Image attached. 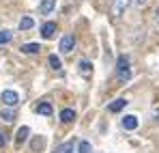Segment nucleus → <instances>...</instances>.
<instances>
[{
    "label": "nucleus",
    "instance_id": "obj_1",
    "mask_svg": "<svg viewBox=\"0 0 159 153\" xmlns=\"http://www.w3.org/2000/svg\"><path fill=\"white\" fill-rule=\"evenodd\" d=\"M116 78H118V80H123V82L131 78L129 58H127V56H118V60H116Z\"/></svg>",
    "mask_w": 159,
    "mask_h": 153
},
{
    "label": "nucleus",
    "instance_id": "obj_2",
    "mask_svg": "<svg viewBox=\"0 0 159 153\" xmlns=\"http://www.w3.org/2000/svg\"><path fill=\"white\" fill-rule=\"evenodd\" d=\"M73 45H75V39H73V35H65V37L60 39V45H58V50L62 52V54H69V52L73 50Z\"/></svg>",
    "mask_w": 159,
    "mask_h": 153
},
{
    "label": "nucleus",
    "instance_id": "obj_3",
    "mask_svg": "<svg viewBox=\"0 0 159 153\" xmlns=\"http://www.w3.org/2000/svg\"><path fill=\"white\" fill-rule=\"evenodd\" d=\"M2 102H4L7 108H13V106L20 103V95H17L15 91H4V93H2Z\"/></svg>",
    "mask_w": 159,
    "mask_h": 153
},
{
    "label": "nucleus",
    "instance_id": "obj_4",
    "mask_svg": "<svg viewBox=\"0 0 159 153\" xmlns=\"http://www.w3.org/2000/svg\"><path fill=\"white\" fill-rule=\"evenodd\" d=\"M129 2H131V0H114V7H112V15H114V17H120V15L125 13V9L129 7Z\"/></svg>",
    "mask_w": 159,
    "mask_h": 153
},
{
    "label": "nucleus",
    "instance_id": "obj_5",
    "mask_svg": "<svg viewBox=\"0 0 159 153\" xmlns=\"http://www.w3.org/2000/svg\"><path fill=\"white\" fill-rule=\"evenodd\" d=\"M54 9H56V0H41V4H39V13L41 15H50Z\"/></svg>",
    "mask_w": 159,
    "mask_h": 153
},
{
    "label": "nucleus",
    "instance_id": "obj_6",
    "mask_svg": "<svg viewBox=\"0 0 159 153\" xmlns=\"http://www.w3.org/2000/svg\"><path fill=\"white\" fill-rule=\"evenodd\" d=\"M0 121L13 123V121H15V110H13V108H2V110H0Z\"/></svg>",
    "mask_w": 159,
    "mask_h": 153
},
{
    "label": "nucleus",
    "instance_id": "obj_7",
    "mask_svg": "<svg viewBox=\"0 0 159 153\" xmlns=\"http://www.w3.org/2000/svg\"><path fill=\"white\" fill-rule=\"evenodd\" d=\"M54 32H56V24H54V22H45V24L41 26V35H43L45 39H52Z\"/></svg>",
    "mask_w": 159,
    "mask_h": 153
},
{
    "label": "nucleus",
    "instance_id": "obj_8",
    "mask_svg": "<svg viewBox=\"0 0 159 153\" xmlns=\"http://www.w3.org/2000/svg\"><path fill=\"white\" fill-rule=\"evenodd\" d=\"M127 99H123V97H118V99H114V102L110 103V106H107V110H110V112H120V110H123V108H125V106H127Z\"/></svg>",
    "mask_w": 159,
    "mask_h": 153
},
{
    "label": "nucleus",
    "instance_id": "obj_9",
    "mask_svg": "<svg viewBox=\"0 0 159 153\" xmlns=\"http://www.w3.org/2000/svg\"><path fill=\"white\" fill-rule=\"evenodd\" d=\"M73 147H75V142L73 140H69V142H62V145H58L54 153H73Z\"/></svg>",
    "mask_w": 159,
    "mask_h": 153
},
{
    "label": "nucleus",
    "instance_id": "obj_10",
    "mask_svg": "<svg viewBox=\"0 0 159 153\" xmlns=\"http://www.w3.org/2000/svg\"><path fill=\"white\" fill-rule=\"evenodd\" d=\"M28 134H30V127H26V125H24V127H20V129H17V136H15V142H17V145L26 142V140H28Z\"/></svg>",
    "mask_w": 159,
    "mask_h": 153
},
{
    "label": "nucleus",
    "instance_id": "obj_11",
    "mask_svg": "<svg viewBox=\"0 0 159 153\" xmlns=\"http://www.w3.org/2000/svg\"><path fill=\"white\" fill-rule=\"evenodd\" d=\"M123 127H125V129H135V127H138V117L127 114V117L123 119Z\"/></svg>",
    "mask_w": 159,
    "mask_h": 153
},
{
    "label": "nucleus",
    "instance_id": "obj_12",
    "mask_svg": "<svg viewBox=\"0 0 159 153\" xmlns=\"http://www.w3.org/2000/svg\"><path fill=\"white\" fill-rule=\"evenodd\" d=\"M75 119V112L71 110V108H65V110H60V121L62 123H71Z\"/></svg>",
    "mask_w": 159,
    "mask_h": 153
},
{
    "label": "nucleus",
    "instance_id": "obj_13",
    "mask_svg": "<svg viewBox=\"0 0 159 153\" xmlns=\"http://www.w3.org/2000/svg\"><path fill=\"white\" fill-rule=\"evenodd\" d=\"M22 52L24 54H37V52H41V45L39 43H24L22 45Z\"/></svg>",
    "mask_w": 159,
    "mask_h": 153
},
{
    "label": "nucleus",
    "instance_id": "obj_14",
    "mask_svg": "<svg viewBox=\"0 0 159 153\" xmlns=\"http://www.w3.org/2000/svg\"><path fill=\"white\" fill-rule=\"evenodd\" d=\"M80 74L82 76H90L93 74V65L88 60H80Z\"/></svg>",
    "mask_w": 159,
    "mask_h": 153
},
{
    "label": "nucleus",
    "instance_id": "obj_15",
    "mask_svg": "<svg viewBox=\"0 0 159 153\" xmlns=\"http://www.w3.org/2000/svg\"><path fill=\"white\" fill-rule=\"evenodd\" d=\"M37 112H39V114L50 117V114H52V106H50L48 102H43V103H39V106H37Z\"/></svg>",
    "mask_w": 159,
    "mask_h": 153
},
{
    "label": "nucleus",
    "instance_id": "obj_16",
    "mask_svg": "<svg viewBox=\"0 0 159 153\" xmlns=\"http://www.w3.org/2000/svg\"><path fill=\"white\" fill-rule=\"evenodd\" d=\"M32 26H34V20H32V17H28V15L20 20V28H22V30H30Z\"/></svg>",
    "mask_w": 159,
    "mask_h": 153
},
{
    "label": "nucleus",
    "instance_id": "obj_17",
    "mask_svg": "<svg viewBox=\"0 0 159 153\" xmlns=\"http://www.w3.org/2000/svg\"><path fill=\"white\" fill-rule=\"evenodd\" d=\"M48 63H50V67H52V69H56V71H58V69L62 67V63H60V58H58L56 54H50V58H48Z\"/></svg>",
    "mask_w": 159,
    "mask_h": 153
},
{
    "label": "nucleus",
    "instance_id": "obj_18",
    "mask_svg": "<svg viewBox=\"0 0 159 153\" xmlns=\"http://www.w3.org/2000/svg\"><path fill=\"white\" fill-rule=\"evenodd\" d=\"M78 153H93V147H90V142L88 140H82L78 145Z\"/></svg>",
    "mask_w": 159,
    "mask_h": 153
},
{
    "label": "nucleus",
    "instance_id": "obj_19",
    "mask_svg": "<svg viewBox=\"0 0 159 153\" xmlns=\"http://www.w3.org/2000/svg\"><path fill=\"white\" fill-rule=\"evenodd\" d=\"M13 39V35H11V30H0V45H4V43H9Z\"/></svg>",
    "mask_w": 159,
    "mask_h": 153
},
{
    "label": "nucleus",
    "instance_id": "obj_20",
    "mask_svg": "<svg viewBox=\"0 0 159 153\" xmlns=\"http://www.w3.org/2000/svg\"><path fill=\"white\" fill-rule=\"evenodd\" d=\"M4 145H7V131L0 129V147H4Z\"/></svg>",
    "mask_w": 159,
    "mask_h": 153
},
{
    "label": "nucleus",
    "instance_id": "obj_21",
    "mask_svg": "<svg viewBox=\"0 0 159 153\" xmlns=\"http://www.w3.org/2000/svg\"><path fill=\"white\" fill-rule=\"evenodd\" d=\"M135 4H138V7H142V4H146V0H135Z\"/></svg>",
    "mask_w": 159,
    "mask_h": 153
},
{
    "label": "nucleus",
    "instance_id": "obj_22",
    "mask_svg": "<svg viewBox=\"0 0 159 153\" xmlns=\"http://www.w3.org/2000/svg\"><path fill=\"white\" fill-rule=\"evenodd\" d=\"M155 22L159 24V7H157V11H155Z\"/></svg>",
    "mask_w": 159,
    "mask_h": 153
}]
</instances>
